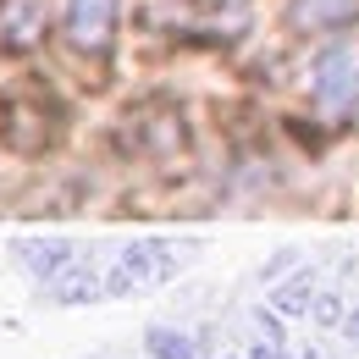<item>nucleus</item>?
Returning a JSON list of instances; mask_svg holds the SVG:
<instances>
[{
	"label": "nucleus",
	"instance_id": "nucleus-1",
	"mask_svg": "<svg viewBox=\"0 0 359 359\" xmlns=\"http://www.w3.org/2000/svg\"><path fill=\"white\" fill-rule=\"evenodd\" d=\"M310 89L315 105L343 116L348 105L359 100V45H326L315 55V72H310Z\"/></svg>",
	"mask_w": 359,
	"mask_h": 359
},
{
	"label": "nucleus",
	"instance_id": "nucleus-2",
	"mask_svg": "<svg viewBox=\"0 0 359 359\" xmlns=\"http://www.w3.org/2000/svg\"><path fill=\"white\" fill-rule=\"evenodd\" d=\"M116 28V0H67V39L78 50H105Z\"/></svg>",
	"mask_w": 359,
	"mask_h": 359
},
{
	"label": "nucleus",
	"instance_id": "nucleus-3",
	"mask_svg": "<svg viewBox=\"0 0 359 359\" xmlns=\"http://www.w3.org/2000/svg\"><path fill=\"white\" fill-rule=\"evenodd\" d=\"M17 255L28 260V271L34 276H61V271H72L67 260L78 255L67 238H28V243H17Z\"/></svg>",
	"mask_w": 359,
	"mask_h": 359
},
{
	"label": "nucleus",
	"instance_id": "nucleus-4",
	"mask_svg": "<svg viewBox=\"0 0 359 359\" xmlns=\"http://www.w3.org/2000/svg\"><path fill=\"white\" fill-rule=\"evenodd\" d=\"M348 17H359V0H293V22L304 28H337Z\"/></svg>",
	"mask_w": 359,
	"mask_h": 359
},
{
	"label": "nucleus",
	"instance_id": "nucleus-5",
	"mask_svg": "<svg viewBox=\"0 0 359 359\" xmlns=\"http://www.w3.org/2000/svg\"><path fill=\"white\" fill-rule=\"evenodd\" d=\"M100 271L94 266H72L55 276V304H89V299H100Z\"/></svg>",
	"mask_w": 359,
	"mask_h": 359
},
{
	"label": "nucleus",
	"instance_id": "nucleus-6",
	"mask_svg": "<svg viewBox=\"0 0 359 359\" xmlns=\"http://www.w3.org/2000/svg\"><path fill=\"white\" fill-rule=\"evenodd\" d=\"M144 348L155 359H194V343H188L182 332H172V326H149V332H144Z\"/></svg>",
	"mask_w": 359,
	"mask_h": 359
},
{
	"label": "nucleus",
	"instance_id": "nucleus-7",
	"mask_svg": "<svg viewBox=\"0 0 359 359\" xmlns=\"http://www.w3.org/2000/svg\"><path fill=\"white\" fill-rule=\"evenodd\" d=\"M276 304H282V310H299V304H310V276H299V282H287V287L276 293Z\"/></svg>",
	"mask_w": 359,
	"mask_h": 359
},
{
	"label": "nucleus",
	"instance_id": "nucleus-8",
	"mask_svg": "<svg viewBox=\"0 0 359 359\" xmlns=\"http://www.w3.org/2000/svg\"><path fill=\"white\" fill-rule=\"evenodd\" d=\"M315 320H320V326H337V320H343V304H337L332 293H320V299H315Z\"/></svg>",
	"mask_w": 359,
	"mask_h": 359
},
{
	"label": "nucleus",
	"instance_id": "nucleus-9",
	"mask_svg": "<svg viewBox=\"0 0 359 359\" xmlns=\"http://www.w3.org/2000/svg\"><path fill=\"white\" fill-rule=\"evenodd\" d=\"M249 359H287V354H282L276 343H260V348H255V354H249Z\"/></svg>",
	"mask_w": 359,
	"mask_h": 359
}]
</instances>
